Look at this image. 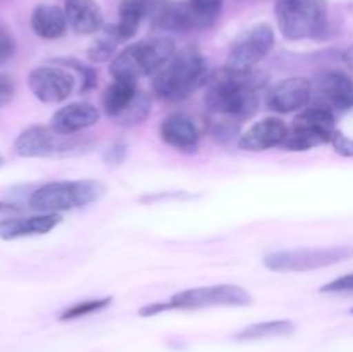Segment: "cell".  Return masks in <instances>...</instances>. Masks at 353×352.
Here are the masks:
<instances>
[{"instance_id": "1", "label": "cell", "mask_w": 353, "mask_h": 352, "mask_svg": "<svg viewBox=\"0 0 353 352\" xmlns=\"http://www.w3.org/2000/svg\"><path fill=\"white\" fill-rule=\"evenodd\" d=\"M264 79L259 72L224 69L212 78L205 93V106L210 113L233 119H247L259 107V92Z\"/></svg>"}, {"instance_id": "2", "label": "cell", "mask_w": 353, "mask_h": 352, "mask_svg": "<svg viewBox=\"0 0 353 352\" xmlns=\"http://www.w3.org/2000/svg\"><path fill=\"white\" fill-rule=\"evenodd\" d=\"M209 75V61L196 48H183L154 76L152 88L162 100H183L203 85Z\"/></svg>"}, {"instance_id": "3", "label": "cell", "mask_w": 353, "mask_h": 352, "mask_svg": "<svg viewBox=\"0 0 353 352\" xmlns=\"http://www.w3.org/2000/svg\"><path fill=\"white\" fill-rule=\"evenodd\" d=\"M172 38L154 37L137 41L116 55L110 62L114 79L137 83L141 76H155L176 54Z\"/></svg>"}, {"instance_id": "4", "label": "cell", "mask_w": 353, "mask_h": 352, "mask_svg": "<svg viewBox=\"0 0 353 352\" xmlns=\"http://www.w3.org/2000/svg\"><path fill=\"white\" fill-rule=\"evenodd\" d=\"M105 185L99 179H69L50 182L38 186L30 197V207L38 213H64L99 202Z\"/></svg>"}, {"instance_id": "5", "label": "cell", "mask_w": 353, "mask_h": 352, "mask_svg": "<svg viewBox=\"0 0 353 352\" xmlns=\"http://www.w3.org/2000/svg\"><path fill=\"white\" fill-rule=\"evenodd\" d=\"M276 21L283 37L288 40L321 38L327 28L326 0H278Z\"/></svg>"}, {"instance_id": "6", "label": "cell", "mask_w": 353, "mask_h": 352, "mask_svg": "<svg viewBox=\"0 0 353 352\" xmlns=\"http://www.w3.org/2000/svg\"><path fill=\"white\" fill-rule=\"evenodd\" d=\"M90 141L74 135H62L52 126H30L21 131L14 141V152L19 157H65L88 150Z\"/></svg>"}, {"instance_id": "7", "label": "cell", "mask_w": 353, "mask_h": 352, "mask_svg": "<svg viewBox=\"0 0 353 352\" xmlns=\"http://www.w3.org/2000/svg\"><path fill=\"white\" fill-rule=\"evenodd\" d=\"M353 257L352 245H333V247L295 248V251L271 252L264 257V266L271 271L300 273L340 264Z\"/></svg>"}, {"instance_id": "8", "label": "cell", "mask_w": 353, "mask_h": 352, "mask_svg": "<svg viewBox=\"0 0 353 352\" xmlns=\"http://www.w3.org/2000/svg\"><path fill=\"white\" fill-rule=\"evenodd\" d=\"M336 131V119L330 107H307L293 119L283 147L293 152L310 150L317 145L331 144Z\"/></svg>"}, {"instance_id": "9", "label": "cell", "mask_w": 353, "mask_h": 352, "mask_svg": "<svg viewBox=\"0 0 353 352\" xmlns=\"http://www.w3.org/2000/svg\"><path fill=\"white\" fill-rule=\"evenodd\" d=\"M221 9L223 0H185L162 7L155 21L164 30H203L216 23Z\"/></svg>"}, {"instance_id": "10", "label": "cell", "mask_w": 353, "mask_h": 352, "mask_svg": "<svg viewBox=\"0 0 353 352\" xmlns=\"http://www.w3.org/2000/svg\"><path fill=\"white\" fill-rule=\"evenodd\" d=\"M274 41V30L269 24H254L234 38L228 52L226 68L233 71H250L268 57Z\"/></svg>"}, {"instance_id": "11", "label": "cell", "mask_w": 353, "mask_h": 352, "mask_svg": "<svg viewBox=\"0 0 353 352\" xmlns=\"http://www.w3.org/2000/svg\"><path fill=\"white\" fill-rule=\"evenodd\" d=\"M172 309H202V307H243L252 304V295L238 285H212L188 289L174 293L168 300Z\"/></svg>"}, {"instance_id": "12", "label": "cell", "mask_w": 353, "mask_h": 352, "mask_svg": "<svg viewBox=\"0 0 353 352\" xmlns=\"http://www.w3.org/2000/svg\"><path fill=\"white\" fill-rule=\"evenodd\" d=\"M74 76L61 66H40L28 75L31 93L43 104H61L72 95Z\"/></svg>"}, {"instance_id": "13", "label": "cell", "mask_w": 353, "mask_h": 352, "mask_svg": "<svg viewBox=\"0 0 353 352\" xmlns=\"http://www.w3.org/2000/svg\"><path fill=\"white\" fill-rule=\"evenodd\" d=\"M312 97V83L307 78L283 79L271 90L268 97V107L278 114H290L303 110Z\"/></svg>"}, {"instance_id": "14", "label": "cell", "mask_w": 353, "mask_h": 352, "mask_svg": "<svg viewBox=\"0 0 353 352\" xmlns=\"http://www.w3.org/2000/svg\"><path fill=\"white\" fill-rule=\"evenodd\" d=\"M290 128L279 117H265L252 124L238 140V147L248 152H264L269 148L283 147L288 138Z\"/></svg>"}, {"instance_id": "15", "label": "cell", "mask_w": 353, "mask_h": 352, "mask_svg": "<svg viewBox=\"0 0 353 352\" xmlns=\"http://www.w3.org/2000/svg\"><path fill=\"white\" fill-rule=\"evenodd\" d=\"M62 216L54 213H38L31 216H14L0 223V238L2 240H17L26 237H40L50 233L61 224Z\"/></svg>"}, {"instance_id": "16", "label": "cell", "mask_w": 353, "mask_h": 352, "mask_svg": "<svg viewBox=\"0 0 353 352\" xmlns=\"http://www.w3.org/2000/svg\"><path fill=\"white\" fill-rule=\"evenodd\" d=\"M159 135L164 144L183 152H195L200 141L199 126L192 117L183 113H174L165 117L159 128Z\"/></svg>"}, {"instance_id": "17", "label": "cell", "mask_w": 353, "mask_h": 352, "mask_svg": "<svg viewBox=\"0 0 353 352\" xmlns=\"http://www.w3.org/2000/svg\"><path fill=\"white\" fill-rule=\"evenodd\" d=\"M316 88L324 106L331 110L353 109V79L341 71H324L317 76Z\"/></svg>"}, {"instance_id": "18", "label": "cell", "mask_w": 353, "mask_h": 352, "mask_svg": "<svg viewBox=\"0 0 353 352\" xmlns=\"http://www.w3.org/2000/svg\"><path fill=\"white\" fill-rule=\"evenodd\" d=\"M100 119V113L88 102H72L61 107L52 116L50 126L62 135H76L83 130L95 126Z\"/></svg>"}, {"instance_id": "19", "label": "cell", "mask_w": 353, "mask_h": 352, "mask_svg": "<svg viewBox=\"0 0 353 352\" xmlns=\"http://www.w3.org/2000/svg\"><path fill=\"white\" fill-rule=\"evenodd\" d=\"M68 24L78 35H93L103 28L102 9L95 0H65Z\"/></svg>"}, {"instance_id": "20", "label": "cell", "mask_w": 353, "mask_h": 352, "mask_svg": "<svg viewBox=\"0 0 353 352\" xmlns=\"http://www.w3.org/2000/svg\"><path fill=\"white\" fill-rule=\"evenodd\" d=\"M31 30L43 40H57L68 30L65 12L57 6H38L31 14Z\"/></svg>"}, {"instance_id": "21", "label": "cell", "mask_w": 353, "mask_h": 352, "mask_svg": "<svg viewBox=\"0 0 353 352\" xmlns=\"http://www.w3.org/2000/svg\"><path fill=\"white\" fill-rule=\"evenodd\" d=\"M137 83L134 81H126V79H114L109 86H107L105 93L102 97L103 110H105L107 116L117 117L124 113V110L130 107V104L133 102L134 97H137Z\"/></svg>"}, {"instance_id": "22", "label": "cell", "mask_w": 353, "mask_h": 352, "mask_svg": "<svg viewBox=\"0 0 353 352\" xmlns=\"http://www.w3.org/2000/svg\"><path fill=\"white\" fill-rule=\"evenodd\" d=\"M295 331V323L288 320L276 321H262V323L250 324L243 328L238 333H234V340L250 342V340H264V338L274 337H290Z\"/></svg>"}, {"instance_id": "23", "label": "cell", "mask_w": 353, "mask_h": 352, "mask_svg": "<svg viewBox=\"0 0 353 352\" xmlns=\"http://www.w3.org/2000/svg\"><path fill=\"white\" fill-rule=\"evenodd\" d=\"M145 17V6L140 0H126L119 7V21L112 24L119 41H126L137 35Z\"/></svg>"}, {"instance_id": "24", "label": "cell", "mask_w": 353, "mask_h": 352, "mask_svg": "<svg viewBox=\"0 0 353 352\" xmlns=\"http://www.w3.org/2000/svg\"><path fill=\"white\" fill-rule=\"evenodd\" d=\"M119 38H117L116 31H114L112 24L103 28L102 37H99L97 40L92 41L88 48V59L92 62H105L109 61L114 55V50L119 45Z\"/></svg>"}, {"instance_id": "25", "label": "cell", "mask_w": 353, "mask_h": 352, "mask_svg": "<svg viewBox=\"0 0 353 352\" xmlns=\"http://www.w3.org/2000/svg\"><path fill=\"white\" fill-rule=\"evenodd\" d=\"M148 113H150V99H148L147 93L138 92L133 102L117 117V121L121 124H124V126H133V124L143 123L147 119Z\"/></svg>"}, {"instance_id": "26", "label": "cell", "mask_w": 353, "mask_h": 352, "mask_svg": "<svg viewBox=\"0 0 353 352\" xmlns=\"http://www.w3.org/2000/svg\"><path fill=\"white\" fill-rule=\"evenodd\" d=\"M110 297H103V299H88V300H81V302L72 304L71 307L64 311V313L59 316L61 321H72L78 320V317L88 316V314L99 313V311L105 309L107 306L110 304Z\"/></svg>"}, {"instance_id": "27", "label": "cell", "mask_w": 353, "mask_h": 352, "mask_svg": "<svg viewBox=\"0 0 353 352\" xmlns=\"http://www.w3.org/2000/svg\"><path fill=\"white\" fill-rule=\"evenodd\" d=\"M52 64L76 69V71L83 76L81 92H88V90L95 88L97 86V71L92 68V66L81 64V62L76 61V59H54V61H52Z\"/></svg>"}, {"instance_id": "28", "label": "cell", "mask_w": 353, "mask_h": 352, "mask_svg": "<svg viewBox=\"0 0 353 352\" xmlns=\"http://www.w3.org/2000/svg\"><path fill=\"white\" fill-rule=\"evenodd\" d=\"M14 55H16V38L6 24L0 23V68L12 61Z\"/></svg>"}, {"instance_id": "29", "label": "cell", "mask_w": 353, "mask_h": 352, "mask_svg": "<svg viewBox=\"0 0 353 352\" xmlns=\"http://www.w3.org/2000/svg\"><path fill=\"white\" fill-rule=\"evenodd\" d=\"M323 293H353V273L340 276V278L333 280V282L326 283L321 286Z\"/></svg>"}, {"instance_id": "30", "label": "cell", "mask_w": 353, "mask_h": 352, "mask_svg": "<svg viewBox=\"0 0 353 352\" xmlns=\"http://www.w3.org/2000/svg\"><path fill=\"white\" fill-rule=\"evenodd\" d=\"M14 93H16L14 79L9 75L0 72V107H6L7 104H10V100L14 99Z\"/></svg>"}, {"instance_id": "31", "label": "cell", "mask_w": 353, "mask_h": 352, "mask_svg": "<svg viewBox=\"0 0 353 352\" xmlns=\"http://www.w3.org/2000/svg\"><path fill=\"white\" fill-rule=\"evenodd\" d=\"M331 145L334 147V150L338 152L343 157H353V138H348L347 135L336 131L331 140Z\"/></svg>"}, {"instance_id": "32", "label": "cell", "mask_w": 353, "mask_h": 352, "mask_svg": "<svg viewBox=\"0 0 353 352\" xmlns=\"http://www.w3.org/2000/svg\"><path fill=\"white\" fill-rule=\"evenodd\" d=\"M103 157H105L107 164H119V162H123L124 157H126V145L124 144L112 145V147L105 152Z\"/></svg>"}, {"instance_id": "33", "label": "cell", "mask_w": 353, "mask_h": 352, "mask_svg": "<svg viewBox=\"0 0 353 352\" xmlns=\"http://www.w3.org/2000/svg\"><path fill=\"white\" fill-rule=\"evenodd\" d=\"M19 213H21L19 206H14V204L2 202V200H0V223H3V221L10 219V217L14 216H19Z\"/></svg>"}, {"instance_id": "34", "label": "cell", "mask_w": 353, "mask_h": 352, "mask_svg": "<svg viewBox=\"0 0 353 352\" xmlns=\"http://www.w3.org/2000/svg\"><path fill=\"white\" fill-rule=\"evenodd\" d=\"M343 62L347 64V68L350 69V71H353V45L343 52Z\"/></svg>"}, {"instance_id": "35", "label": "cell", "mask_w": 353, "mask_h": 352, "mask_svg": "<svg viewBox=\"0 0 353 352\" xmlns=\"http://www.w3.org/2000/svg\"><path fill=\"white\" fill-rule=\"evenodd\" d=\"M3 162H6V161H3V155L0 154V168H2V166H3Z\"/></svg>"}, {"instance_id": "36", "label": "cell", "mask_w": 353, "mask_h": 352, "mask_svg": "<svg viewBox=\"0 0 353 352\" xmlns=\"http://www.w3.org/2000/svg\"><path fill=\"white\" fill-rule=\"evenodd\" d=\"M352 314H353V309H352Z\"/></svg>"}]
</instances>
